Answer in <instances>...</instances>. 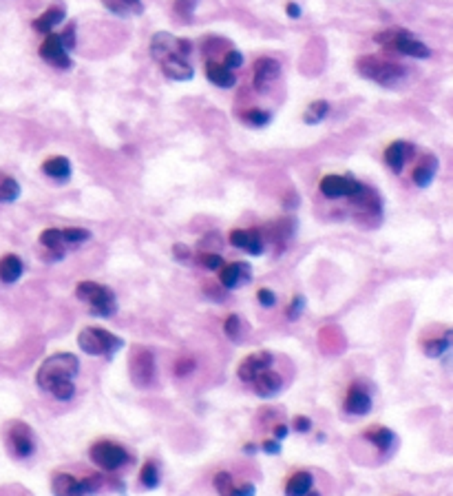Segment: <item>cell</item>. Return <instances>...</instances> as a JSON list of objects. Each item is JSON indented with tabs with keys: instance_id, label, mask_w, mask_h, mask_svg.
<instances>
[{
	"instance_id": "f6af8a7d",
	"label": "cell",
	"mask_w": 453,
	"mask_h": 496,
	"mask_svg": "<svg viewBox=\"0 0 453 496\" xmlns=\"http://www.w3.org/2000/svg\"><path fill=\"white\" fill-rule=\"evenodd\" d=\"M261 450H263V452H268V454H279L281 452V443L277 439H268V441L261 443Z\"/></svg>"
},
{
	"instance_id": "8fae6325",
	"label": "cell",
	"mask_w": 453,
	"mask_h": 496,
	"mask_svg": "<svg viewBox=\"0 0 453 496\" xmlns=\"http://www.w3.org/2000/svg\"><path fill=\"white\" fill-rule=\"evenodd\" d=\"M358 189H360V182L350 175H325L319 184V191L327 200H341V198L352 200Z\"/></svg>"
},
{
	"instance_id": "ffe728a7",
	"label": "cell",
	"mask_w": 453,
	"mask_h": 496,
	"mask_svg": "<svg viewBox=\"0 0 453 496\" xmlns=\"http://www.w3.org/2000/svg\"><path fill=\"white\" fill-rule=\"evenodd\" d=\"M25 273V264L18 255L7 253L0 257V281L3 284H16Z\"/></svg>"
},
{
	"instance_id": "484cf974",
	"label": "cell",
	"mask_w": 453,
	"mask_h": 496,
	"mask_svg": "<svg viewBox=\"0 0 453 496\" xmlns=\"http://www.w3.org/2000/svg\"><path fill=\"white\" fill-rule=\"evenodd\" d=\"M435 169H438V160L433 155H425L418 164H416V169L412 173L414 177V184L420 186V189H427L431 182H433V177H435Z\"/></svg>"
},
{
	"instance_id": "ee69618b",
	"label": "cell",
	"mask_w": 453,
	"mask_h": 496,
	"mask_svg": "<svg viewBox=\"0 0 453 496\" xmlns=\"http://www.w3.org/2000/svg\"><path fill=\"white\" fill-rule=\"evenodd\" d=\"M292 426H294L296 432H308V430L312 428V421H310L308 416H303V414H298V416H294Z\"/></svg>"
},
{
	"instance_id": "7c38bea8",
	"label": "cell",
	"mask_w": 453,
	"mask_h": 496,
	"mask_svg": "<svg viewBox=\"0 0 453 496\" xmlns=\"http://www.w3.org/2000/svg\"><path fill=\"white\" fill-rule=\"evenodd\" d=\"M40 58L44 60V63H49L53 65L55 69H71L73 63H71V56L69 51L65 49V44L60 42V36L58 34H47L40 44Z\"/></svg>"
},
{
	"instance_id": "7bdbcfd3",
	"label": "cell",
	"mask_w": 453,
	"mask_h": 496,
	"mask_svg": "<svg viewBox=\"0 0 453 496\" xmlns=\"http://www.w3.org/2000/svg\"><path fill=\"white\" fill-rule=\"evenodd\" d=\"M256 494V488L252 483H241V485H235L228 496H254Z\"/></svg>"
},
{
	"instance_id": "ba28073f",
	"label": "cell",
	"mask_w": 453,
	"mask_h": 496,
	"mask_svg": "<svg viewBox=\"0 0 453 496\" xmlns=\"http://www.w3.org/2000/svg\"><path fill=\"white\" fill-rule=\"evenodd\" d=\"M376 42H383L387 49H394L398 53L412 56V58L425 60L431 56V49L427 47V44L418 40L412 32H407V29H389V32L376 36Z\"/></svg>"
},
{
	"instance_id": "bcb514c9",
	"label": "cell",
	"mask_w": 453,
	"mask_h": 496,
	"mask_svg": "<svg viewBox=\"0 0 453 496\" xmlns=\"http://www.w3.org/2000/svg\"><path fill=\"white\" fill-rule=\"evenodd\" d=\"M285 13H288L290 18H301V7L296 3H288L285 5Z\"/></svg>"
},
{
	"instance_id": "e0dca14e",
	"label": "cell",
	"mask_w": 453,
	"mask_h": 496,
	"mask_svg": "<svg viewBox=\"0 0 453 496\" xmlns=\"http://www.w3.org/2000/svg\"><path fill=\"white\" fill-rule=\"evenodd\" d=\"M270 366H272V355L270 352H265V350L263 352H252L239 364L237 374L244 383H252L254 377H259V374L263 370H268Z\"/></svg>"
},
{
	"instance_id": "4dcf8cb0",
	"label": "cell",
	"mask_w": 453,
	"mask_h": 496,
	"mask_svg": "<svg viewBox=\"0 0 453 496\" xmlns=\"http://www.w3.org/2000/svg\"><path fill=\"white\" fill-rule=\"evenodd\" d=\"M159 468H157V463L155 461H146L142 465V470H140V481H142V485L148 488V490H155L159 485Z\"/></svg>"
},
{
	"instance_id": "603a6c76",
	"label": "cell",
	"mask_w": 453,
	"mask_h": 496,
	"mask_svg": "<svg viewBox=\"0 0 453 496\" xmlns=\"http://www.w3.org/2000/svg\"><path fill=\"white\" fill-rule=\"evenodd\" d=\"M102 5L107 7L117 18H133L144 13L142 0H102Z\"/></svg>"
},
{
	"instance_id": "9a60e30c",
	"label": "cell",
	"mask_w": 453,
	"mask_h": 496,
	"mask_svg": "<svg viewBox=\"0 0 453 496\" xmlns=\"http://www.w3.org/2000/svg\"><path fill=\"white\" fill-rule=\"evenodd\" d=\"M343 408H345V412H350L354 416H362L372 410V395L367 393V388L360 381H354L350 386V390H347Z\"/></svg>"
},
{
	"instance_id": "7dc6e473",
	"label": "cell",
	"mask_w": 453,
	"mask_h": 496,
	"mask_svg": "<svg viewBox=\"0 0 453 496\" xmlns=\"http://www.w3.org/2000/svg\"><path fill=\"white\" fill-rule=\"evenodd\" d=\"M175 257H177V260H190V250H188L186 246L177 244V246H175Z\"/></svg>"
},
{
	"instance_id": "8d00e7d4",
	"label": "cell",
	"mask_w": 453,
	"mask_h": 496,
	"mask_svg": "<svg viewBox=\"0 0 453 496\" xmlns=\"http://www.w3.org/2000/svg\"><path fill=\"white\" fill-rule=\"evenodd\" d=\"M223 67H228L230 71L232 69H239L241 65H244V56H241V51H237V49H230L228 53L223 56V63H221Z\"/></svg>"
},
{
	"instance_id": "52a82bcc",
	"label": "cell",
	"mask_w": 453,
	"mask_h": 496,
	"mask_svg": "<svg viewBox=\"0 0 453 496\" xmlns=\"http://www.w3.org/2000/svg\"><path fill=\"white\" fill-rule=\"evenodd\" d=\"M5 441H7V452L20 461L34 457L38 443L32 426H27L25 421H9L5 428Z\"/></svg>"
},
{
	"instance_id": "5bb4252c",
	"label": "cell",
	"mask_w": 453,
	"mask_h": 496,
	"mask_svg": "<svg viewBox=\"0 0 453 496\" xmlns=\"http://www.w3.org/2000/svg\"><path fill=\"white\" fill-rule=\"evenodd\" d=\"M230 244L250 255H261L265 250V239L259 229H235L230 231Z\"/></svg>"
},
{
	"instance_id": "d6a6232c",
	"label": "cell",
	"mask_w": 453,
	"mask_h": 496,
	"mask_svg": "<svg viewBox=\"0 0 453 496\" xmlns=\"http://www.w3.org/2000/svg\"><path fill=\"white\" fill-rule=\"evenodd\" d=\"M244 120L250 127H265V125H270L272 113L263 111V109H250V111L244 113Z\"/></svg>"
},
{
	"instance_id": "2e32d148",
	"label": "cell",
	"mask_w": 453,
	"mask_h": 496,
	"mask_svg": "<svg viewBox=\"0 0 453 496\" xmlns=\"http://www.w3.org/2000/svg\"><path fill=\"white\" fill-rule=\"evenodd\" d=\"M252 277V270H250V264L246 262H232V264H223L219 268V281L223 288H239V286H246Z\"/></svg>"
},
{
	"instance_id": "277c9868",
	"label": "cell",
	"mask_w": 453,
	"mask_h": 496,
	"mask_svg": "<svg viewBox=\"0 0 453 496\" xmlns=\"http://www.w3.org/2000/svg\"><path fill=\"white\" fill-rule=\"evenodd\" d=\"M78 345L84 355L91 357H111L117 350H122L124 339L113 335L111 330L100 326H86L78 333Z\"/></svg>"
},
{
	"instance_id": "d6986e66",
	"label": "cell",
	"mask_w": 453,
	"mask_h": 496,
	"mask_svg": "<svg viewBox=\"0 0 453 496\" xmlns=\"http://www.w3.org/2000/svg\"><path fill=\"white\" fill-rule=\"evenodd\" d=\"M252 388H254V393L263 397V399H270V397H275L279 395V390L283 388V379H281V374L275 372V370H263L259 377H254L252 381Z\"/></svg>"
},
{
	"instance_id": "3957f363",
	"label": "cell",
	"mask_w": 453,
	"mask_h": 496,
	"mask_svg": "<svg viewBox=\"0 0 453 496\" xmlns=\"http://www.w3.org/2000/svg\"><path fill=\"white\" fill-rule=\"evenodd\" d=\"M356 71L360 73L362 78H367V80L381 84V87H387V89H396L407 78L405 67H400L396 63H389V60H383V58H376V56L358 58L356 60Z\"/></svg>"
},
{
	"instance_id": "f35d334b",
	"label": "cell",
	"mask_w": 453,
	"mask_h": 496,
	"mask_svg": "<svg viewBox=\"0 0 453 496\" xmlns=\"http://www.w3.org/2000/svg\"><path fill=\"white\" fill-rule=\"evenodd\" d=\"M58 36H60V42L65 44L67 51H71V49L75 47V25H73V23L65 29L63 34H58Z\"/></svg>"
},
{
	"instance_id": "b9f144b4",
	"label": "cell",
	"mask_w": 453,
	"mask_h": 496,
	"mask_svg": "<svg viewBox=\"0 0 453 496\" xmlns=\"http://www.w3.org/2000/svg\"><path fill=\"white\" fill-rule=\"evenodd\" d=\"M256 299H259V302H261V306L270 308V306H275V302H277V295L272 293L270 288H259V293H256Z\"/></svg>"
},
{
	"instance_id": "8992f818",
	"label": "cell",
	"mask_w": 453,
	"mask_h": 496,
	"mask_svg": "<svg viewBox=\"0 0 453 496\" xmlns=\"http://www.w3.org/2000/svg\"><path fill=\"white\" fill-rule=\"evenodd\" d=\"M102 488V476L91 474L86 478H78L69 472H55L51 476L53 496H91Z\"/></svg>"
},
{
	"instance_id": "cb8c5ba5",
	"label": "cell",
	"mask_w": 453,
	"mask_h": 496,
	"mask_svg": "<svg viewBox=\"0 0 453 496\" xmlns=\"http://www.w3.org/2000/svg\"><path fill=\"white\" fill-rule=\"evenodd\" d=\"M314 488V476L308 470H298L285 481V496H306Z\"/></svg>"
},
{
	"instance_id": "9c48e42d",
	"label": "cell",
	"mask_w": 453,
	"mask_h": 496,
	"mask_svg": "<svg viewBox=\"0 0 453 496\" xmlns=\"http://www.w3.org/2000/svg\"><path fill=\"white\" fill-rule=\"evenodd\" d=\"M155 355L146 345H135L131 357H129V374L133 386H138L142 390L150 388V383L155 381Z\"/></svg>"
},
{
	"instance_id": "7402d4cb",
	"label": "cell",
	"mask_w": 453,
	"mask_h": 496,
	"mask_svg": "<svg viewBox=\"0 0 453 496\" xmlns=\"http://www.w3.org/2000/svg\"><path fill=\"white\" fill-rule=\"evenodd\" d=\"M206 76H208L210 82L221 87V89H232L237 84L235 71H230L228 67H223L221 63H215V60H208L206 63Z\"/></svg>"
},
{
	"instance_id": "60d3db41",
	"label": "cell",
	"mask_w": 453,
	"mask_h": 496,
	"mask_svg": "<svg viewBox=\"0 0 453 496\" xmlns=\"http://www.w3.org/2000/svg\"><path fill=\"white\" fill-rule=\"evenodd\" d=\"M303 308H306V299L303 297H294L292 302H290V306H288V319H296L301 312H303Z\"/></svg>"
},
{
	"instance_id": "83f0119b",
	"label": "cell",
	"mask_w": 453,
	"mask_h": 496,
	"mask_svg": "<svg viewBox=\"0 0 453 496\" xmlns=\"http://www.w3.org/2000/svg\"><path fill=\"white\" fill-rule=\"evenodd\" d=\"M20 184L18 179H13L11 175H0V204H9L16 202L20 198Z\"/></svg>"
},
{
	"instance_id": "5b68a950",
	"label": "cell",
	"mask_w": 453,
	"mask_h": 496,
	"mask_svg": "<svg viewBox=\"0 0 453 496\" xmlns=\"http://www.w3.org/2000/svg\"><path fill=\"white\" fill-rule=\"evenodd\" d=\"M75 297L88 306V312L96 317H111L117 310V299L111 288L98 281H80L75 286Z\"/></svg>"
},
{
	"instance_id": "44dd1931",
	"label": "cell",
	"mask_w": 453,
	"mask_h": 496,
	"mask_svg": "<svg viewBox=\"0 0 453 496\" xmlns=\"http://www.w3.org/2000/svg\"><path fill=\"white\" fill-rule=\"evenodd\" d=\"M42 173L55 179V182H67L71 177V162L65 155H51L42 162Z\"/></svg>"
},
{
	"instance_id": "e575fe53",
	"label": "cell",
	"mask_w": 453,
	"mask_h": 496,
	"mask_svg": "<svg viewBox=\"0 0 453 496\" xmlns=\"http://www.w3.org/2000/svg\"><path fill=\"white\" fill-rule=\"evenodd\" d=\"M199 264L204 268H208V270H219L225 262H223L221 255H217V253H202L199 255Z\"/></svg>"
},
{
	"instance_id": "d4e9b609",
	"label": "cell",
	"mask_w": 453,
	"mask_h": 496,
	"mask_svg": "<svg viewBox=\"0 0 453 496\" xmlns=\"http://www.w3.org/2000/svg\"><path fill=\"white\" fill-rule=\"evenodd\" d=\"M65 16H67V11L63 7H51L44 13H40V16L34 20V29L42 36L53 34V27H58L60 23H65Z\"/></svg>"
},
{
	"instance_id": "f546056e",
	"label": "cell",
	"mask_w": 453,
	"mask_h": 496,
	"mask_svg": "<svg viewBox=\"0 0 453 496\" xmlns=\"http://www.w3.org/2000/svg\"><path fill=\"white\" fill-rule=\"evenodd\" d=\"M327 115H329V102L327 100H316L306 109L303 122L306 125H321Z\"/></svg>"
},
{
	"instance_id": "ac0fdd59",
	"label": "cell",
	"mask_w": 453,
	"mask_h": 496,
	"mask_svg": "<svg viewBox=\"0 0 453 496\" xmlns=\"http://www.w3.org/2000/svg\"><path fill=\"white\" fill-rule=\"evenodd\" d=\"M412 153H414V146H412L409 142H402V140L391 142V144L385 148V164H387V167L394 171V173H400Z\"/></svg>"
},
{
	"instance_id": "4fadbf2b",
	"label": "cell",
	"mask_w": 453,
	"mask_h": 496,
	"mask_svg": "<svg viewBox=\"0 0 453 496\" xmlns=\"http://www.w3.org/2000/svg\"><path fill=\"white\" fill-rule=\"evenodd\" d=\"M279 76H281V65L275 58H259L252 67V84L261 94H265Z\"/></svg>"
},
{
	"instance_id": "ab89813d",
	"label": "cell",
	"mask_w": 453,
	"mask_h": 496,
	"mask_svg": "<svg viewBox=\"0 0 453 496\" xmlns=\"http://www.w3.org/2000/svg\"><path fill=\"white\" fill-rule=\"evenodd\" d=\"M195 370V362L188 357H181L179 362L175 364V372H177V377H186V374H190Z\"/></svg>"
},
{
	"instance_id": "6da1fadb",
	"label": "cell",
	"mask_w": 453,
	"mask_h": 496,
	"mask_svg": "<svg viewBox=\"0 0 453 496\" xmlns=\"http://www.w3.org/2000/svg\"><path fill=\"white\" fill-rule=\"evenodd\" d=\"M190 51H192L190 40L177 38L169 32H157L153 40H150V56L162 67L164 76L177 82H186L195 76V71L188 63Z\"/></svg>"
},
{
	"instance_id": "30bf717a",
	"label": "cell",
	"mask_w": 453,
	"mask_h": 496,
	"mask_svg": "<svg viewBox=\"0 0 453 496\" xmlns=\"http://www.w3.org/2000/svg\"><path fill=\"white\" fill-rule=\"evenodd\" d=\"M88 457L104 472L122 470L124 465L131 461V454L126 452V447L117 445V443H111V441H98V443H93V445H91V450H88Z\"/></svg>"
},
{
	"instance_id": "c3c4849f",
	"label": "cell",
	"mask_w": 453,
	"mask_h": 496,
	"mask_svg": "<svg viewBox=\"0 0 453 496\" xmlns=\"http://www.w3.org/2000/svg\"><path fill=\"white\" fill-rule=\"evenodd\" d=\"M285 437H288V428H285V426H275V439L277 441H283Z\"/></svg>"
},
{
	"instance_id": "74e56055",
	"label": "cell",
	"mask_w": 453,
	"mask_h": 496,
	"mask_svg": "<svg viewBox=\"0 0 453 496\" xmlns=\"http://www.w3.org/2000/svg\"><path fill=\"white\" fill-rule=\"evenodd\" d=\"M239 328H241V317H239V314H230V317L225 319V324H223L225 335L232 337V339L239 335Z\"/></svg>"
},
{
	"instance_id": "d590c367",
	"label": "cell",
	"mask_w": 453,
	"mask_h": 496,
	"mask_svg": "<svg viewBox=\"0 0 453 496\" xmlns=\"http://www.w3.org/2000/svg\"><path fill=\"white\" fill-rule=\"evenodd\" d=\"M197 5H199V0H175V11L179 13V16L190 18L192 11L197 9Z\"/></svg>"
},
{
	"instance_id": "836d02e7",
	"label": "cell",
	"mask_w": 453,
	"mask_h": 496,
	"mask_svg": "<svg viewBox=\"0 0 453 496\" xmlns=\"http://www.w3.org/2000/svg\"><path fill=\"white\" fill-rule=\"evenodd\" d=\"M213 483H215V490H217L219 496H228V492L235 488V481H232L230 472H217L215 478H213Z\"/></svg>"
},
{
	"instance_id": "7a4b0ae2",
	"label": "cell",
	"mask_w": 453,
	"mask_h": 496,
	"mask_svg": "<svg viewBox=\"0 0 453 496\" xmlns=\"http://www.w3.org/2000/svg\"><path fill=\"white\" fill-rule=\"evenodd\" d=\"M80 372V362L78 357L71 352H55L49 359H44L42 366L38 368L36 383L53 395L58 401H69L75 395V383L73 379Z\"/></svg>"
},
{
	"instance_id": "f1b7e54d",
	"label": "cell",
	"mask_w": 453,
	"mask_h": 496,
	"mask_svg": "<svg viewBox=\"0 0 453 496\" xmlns=\"http://www.w3.org/2000/svg\"><path fill=\"white\" fill-rule=\"evenodd\" d=\"M449 348H451V330H447L442 337L427 339L425 343H422V350H425V355L431 357V359L442 357Z\"/></svg>"
},
{
	"instance_id": "4316f807",
	"label": "cell",
	"mask_w": 453,
	"mask_h": 496,
	"mask_svg": "<svg viewBox=\"0 0 453 496\" xmlns=\"http://www.w3.org/2000/svg\"><path fill=\"white\" fill-rule=\"evenodd\" d=\"M362 437H365L374 447H379L381 452H389V447L396 443V434L391 432L389 428H383V426L367 430L365 434H362Z\"/></svg>"
},
{
	"instance_id": "1f68e13d",
	"label": "cell",
	"mask_w": 453,
	"mask_h": 496,
	"mask_svg": "<svg viewBox=\"0 0 453 496\" xmlns=\"http://www.w3.org/2000/svg\"><path fill=\"white\" fill-rule=\"evenodd\" d=\"M88 237H91V231H86V229H60V239H63L65 246L82 244Z\"/></svg>"
}]
</instances>
